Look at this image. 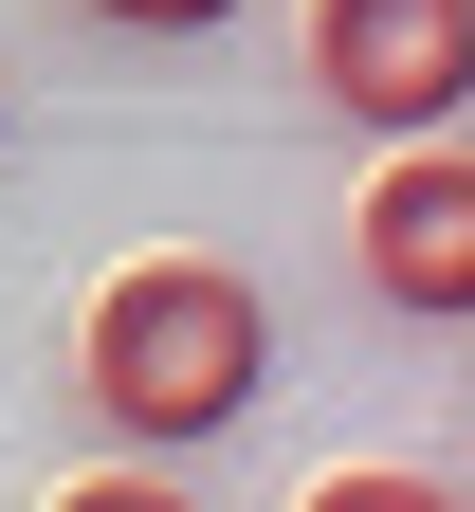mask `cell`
<instances>
[{
	"label": "cell",
	"instance_id": "cell-1",
	"mask_svg": "<svg viewBox=\"0 0 475 512\" xmlns=\"http://www.w3.org/2000/svg\"><path fill=\"white\" fill-rule=\"evenodd\" d=\"M74 384L128 458H201V439L256 421V384H275V293L238 275V256H128V275L74 311Z\"/></svg>",
	"mask_w": 475,
	"mask_h": 512
},
{
	"label": "cell",
	"instance_id": "cell-2",
	"mask_svg": "<svg viewBox=\"0 0 475 512\" xmlns=\"http://www.w3.org/2000/svg\"><path fill=\"white\" fill-rule=\"evenodd\" d=\"M311 92L384 147H457L475 92V0H311Z\"/></svg>",
	"mask_w": 475,
	"mask_h": 512
},
{
	"label": "cell",
	"instance_id": "cell-3",
	"mask_svg": "<svg viewBox=\"0 0 475 512\" xmlns=\"http://www.w3.org/2000/svg\"><path fill=\"white\" fill-rule=\"evenodd\" d=\"M348 256H366V293L402 311V330H475V165L457 147H384Z\"/></svg>",
	"mask_w": 475,
	"mask_h": 512
},
{
	"label": "cell",
	"instance_id": "cell-4",
	"mask_svg": "<svg viewBox=\"0 0 475 512\" xmlns=\"http://www.w3.org/2000/svg\"><path fill=\"white\" fill-rule=\"evenodd\" d=\"M293 512H457V476H402V458H366V476H311Z\"/></svg>",
	"mask_w": 475,
	"mask_h": 512
},
{
	"label": "cell",
	"instance_id": "cell-5",
	"mask_svg": "<svg viewBox=\"0 0 475 512\" xmlns=\"http://www.w3.org/2000/svg\"><path fill=\"white\" fill-rule=\"evenodd\" d=\"M74 19H110V37H220L238 0H74Z\"/></svg>",
	"mask_w": 475,
	"mask_h": 512
},
{
	"label": "cell",
	"instance_id": "cell-6",
	"mask_svg": "<svg viewBox=\"0 0 475 512\" xmlns=\"http://www.w3.org/2000/svg\"><path fill=\"white\" fill-rule=\"evenodd\" d=\"M55 512H201V494H183V476H74Z\"/></svg>",
	"mask_w": 475,
	"mask_h": 512
},
{
	"label": "cell",
	"instance_id": "cell-7",
	"mask_svg": "<svg viewBox=\"0 0 475 512\" xmlns=\"http://www.w3.org/2000/svg\"><path fill=\"white\" fill-rule=\"evenodd\" d=\"M0 128H19V92H0Z\"/></svg>",
	"mask_w": 475,
	"mask_h": 512
}]
</instances>
